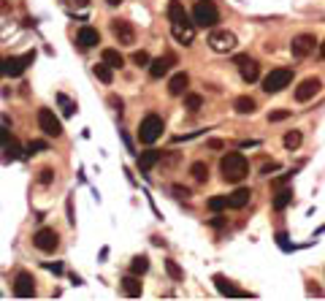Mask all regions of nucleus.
<instances>
[{
  "mask_svg": "<svg viewBox=\"0 0 325 301\" xmlns=\"http://www.w3.org/2000/svg\"><path fill=\"white\" fill-rule=\"evenodd\" d=\"M219 174H222L225 182H241L247 174H250V160L241 152H228L219 157Z\"/></svg>",
  "mask_w": 325,
  "mask_h": 301,
  "instance_id": "1",
  "label": "nucleus"
},
{
  "mask_svg": "<svg viewBox=\"0 0 325 301\" xmlns=\"http://www.w3.org/2000/svg\"><path fill=\"white\" fill-rule=\"evenodd\" d=\"M162 128H166V122H162L160 114H147L144 119L138 122V141L147 144V147H152L162 136Z\"/></svg>",
  "mask_w": 325,
  "mask_h": 301,
  "instance_id": "2",
  "label": "nucleus"
},
{
  "mask_svg": "<svg viewBox=\"0 0 325 301\" xmlns=\"http://www.w3.org/2000/svg\"><path fill=\"white\" fill-rule=\"evenodd\" d=\"M219 22V8L214 0H198L193 6V25L195 27H214Z\"/></svg>",
  "mask_w": 325,
  "mask_h": 301,
  "instance_id": "3",
  "label": "nucleus"
},
{
  "mask_svg": "<svg viewBox=\"0 0 325 301\" xmlns=\"http://www.w3.org/2000/svg\"><path fill=\"white\" fill-rule=\"evenodd\" d=\"M290 82H293V68H271V73L263 79V90L274 95V92H282Z\"/></svg>",
  "mask_w": 325,
  "mask_h": 301,
  "instance_id": "4",
  "label": "nucleus"
},
{
  "mask_svg": "<svg viewBox=\"0 0 325 301\" xmlns=\"http://www.w3.org/2000/svg\"><path fill=\"white\" fill-rule=\"evenodd\" d=\"M236 35L231 30H212L209 33V46H212V52L217 54H228V52H233L236 49Z\"/></svg>",
  "mask_w": 325,
  "mask_h": 301,
  "instance_id": "5",
  "label": "nucleus"
},
{
  "mask_svg": "<svg viewBox=\"0 0 325 301\" xmlns=\"http://www.w3.org/2000/svg\"><path fill=\"white\" fill-rule=\"evenodd\" d=\"M38 128H41L49 138H60L63 136V122L54 117L52 109H41V111H38Z\"/></svg>",
  "mask_w": 325,
  "mask_h": 301,
  "instance_id": "6",
  "label": "nucleus"
},
{
  "mask_svg": "<svg viewBox=\"0 0 325 301\" xmlns=\"http://www.w3.org/2000/svg\"><path fill=\"white\" fill-rule=\"evenodd\" d=\"M111 35L119 41V46L136 44V27H133L128 19H111Z\"/></svg>",
  "mask_w": 325,
  "mask_h": 301,
  "instance_id": "7",
  "label": "nucleus"
},
{
  "mask_svg": "<svg viewBox=\"0 0 325 301\" xmlns=\"http://www.w3.org/2000/svg\"><path fill=\"white\" fill-rule=\"evenodd\" d=\"M314 46H317V38H314L312 33H301V35H295V38H293L290 52H293L295 60H303V57H309V54L314 52Z\"/></svg>",
  "mask_w": 325,
  "mask_h": 301,
  "instance_id": "8",
  "label": "nucleus"
},
{
  "mask_svg": "<svg viewBox=\"0 0 325 301\" xmlns=\"http://www.w3.org/2000/svg\"><path fill=\"white\" fill-rule=\"evenodd\" d=\"M33 63H35V49L19 54V57H8V60H6V76H14V79L22 76V73L30 68Z\"/></svg>",
  "mask_w": 325,
  "mask_h": 301,
  "instance_id": "9",
  "label": "nucleus"
},
{
  "mask_svg": "<svg viewBox=\"0 0 325 301\" xmlns=\"http://www.w3.org/2000/svg\"><path fill=\"white\" fill-rule=\"evenodd\" d=\"M233 63L238 65V71H241V79L247 84H255L257 79H260V65H257L250 54H236Z\"/></svg>",
  "mask_w": 325,
  "mask_h": 301,
  "instance_id": "10",
  "label": "nucleus"
},
{
  "mask_svg": "<svg viewBox=\"0 0 325 301\" xmlns=\"http://www.w3.org/2000/svg\"><path fill=\"white\" fill-rule=\"evenodd\" d=\"M57 244H60V236H57L54 228H38L33 236V247L41 252H54Z\"/></svg>",
  "mask_w": 325,
  "mask_h": 301,
  "instance_id": "11",
  "label": "nucleus"
},
{
  "mask_svg": "<svg viewBox=\"0 0 325 301\" xmlns=\"http://www.w3.org/2000/svg\"><path fill=\"white\" fill-rule=\"evenodd\" d=\"M14 296L16 298H33L35 296V279L30 271H19L14 277Z\"/></svg>",
  "mask_w": 325,
  "mask_h": 301,
  "instance_id": "12",
  "label": "nucleus"
},
{
  "mask_svg": "<svg viewBox=\"0 0 325 301\" xmlns=\"http://www.w3.org/2000/svg\"><path fill=\"white\" fill-rule=\"evenodd\" d=\"M320 90H322V82L317 76H309V79H303L298 84V90H295V101H298V103H309Z\"/></svg>",
  "mask_w": 325,
  "mask_h": 301,
  "instance_id": "13",
  "label": "nucleus"
},
{
  "mask_svg": "<svg viewBox=\"0 0 325 301\" xmlns=\"http://www.w3.org/2000/svg\"><path fill=\"white\" fill-rule=\"evenodd\" d=\"M214 285H217V290L222 296H228V298H252V293H247V290H241V288H236L228 277H222V274H214Z\"/></svg>",
  "mask_w": 325,
  "mask_h": 301,
  "instance_id": "14",
  "label": "nucleus"
},
{
  "mask_svg": "<svg viewBox=\"0 0 325 301\" xmlns=\"http://www.w3.org/2000/svg\"><path fill=\"white\" fill-rule=\"evenodd\" d=\"M174 65H176V54H171V52L162 54V57H157V60L149 63V76L152 79H162L171 68H174Z\"/></svg>",
  "mask_w": 325,
  "mask_h": 301,
  "instance_id": "15",
  "label": "nucleus"
},
{
  "mask_svg": "<svg viewBox=\"0 0 325 301\" xmlns=\"http://www.w3.org/2000/svg\"><path fill=\"white\" fill-rule=\"evenodd\" d=\"M76 46H79L82 52H87V49H92V46H100V33L95 30V27H90V25H84L79 33H76Z\"/></svg>",
  "mask_w": 325,
  "mask_h": 301,
  "instance_id": "16",
  "label": "nucleus"
},
{
  "mask_svg": "<svg viewBox=\"0 0 325 301\" xmlns=\"http://www.w3.org/2000/svg\"><path fill=\"white\" fill-rule=\"evenodd\" d=\"M168 19L171 25H190V14L181 0H168Z\"/></svg>",
  "mask_w": 325,
  "mask_h": 301,
  "instance_id": "17",
  "label": "nucleus"
},
{
  "mask_svg": "<svg viewBox=\"0 0 325 301\" xmlns=\"http://www.w3.org/2000/svg\"><path fill=\"white\" fill-rule=\"evenodd\" d=\"M187 87H190V76L185 71H179V73H174V76L168 79V95H174V98L185 95Z\"/></svg>",
  "mask_w": 325,
  "mask_h": 301,
  "instance_id": "18",
  "label": "nucleus"
},
{
  "mask_svg": "<svg viewBox=\"0 0 325 301\" xmlns=\"http://www.w3.org/2000/svg\"><path fill=\"white\" fill-rule=\"evenodd\" d=\"M171 33H174V38L181 44V46H190L195 41V25H171Z\"/></svg>",
  "mask_w": 325,
  "mask_h": 301,
  "instance_id": "19",
  "label": "nucleus"
},
{
  "mask_svg": "<svg viewBox=\"0 0 325 301\" xmlns=\"http://www.w3.org/2000/svg\"><path fill=\"white\" fill-rule=\"evenodd\" d=\"M250 198H252L250 187H238V190H233L228 195V206H231V209H244V206L250 204Z\"/></svg>",
  "mask_w": 325,
  "mask_h": 301,
  "instance_id": "20",
  "label": "nucleus"
},
{
  "mask_svg": "<svg viewBox=\"0 0 325 301\" xmlns=\"http://www.w3.org/2000/svg\"><path fill=\"white\" fill-rule=\"evenodd\" d=\"M162 160V152H157V149H147V152H141L138 155V171H149V168L152 166H155V163H160Z\"/></svg>",
  "mask_w": 325,
  "mask_h": 301,
  "instance_id": "21",
  "label": "nucleus"
},
{
  "mask_svg": "<svg viewBox=\"0 0 325 301\" xmlns=\"http://www.w3.org/2000/svg\"><path fill=\"white\" fill-rule=\"evenodd\" d=\"M119 285H122V293L130 296V298H138V296H141V290H144V288H141V279H138L136 274H128L125 279L119 282Z\"/></svg>",
  "mask_w": 325,
  "mask_h": 301,
  "instance_id": "22",
  "label": "nucleus"
},
{
  "mask_svg": "<svg viewBox=\"0 0 325 301\" xmlns=\"http://www.w3.org/2000/svg\"><path fill=\"white\" fill-rule=\"evenodd\" d=\"M290 204H293V187H279L276 195H274V201H271V206L276 212H282V209H288Z\"/></svg>",
  "mask_w": 325,
  "mask_h": 301,
  "instance_id": "23",
  "label": "nucleus"
},
{
  "mask_svg": "<svg viewBox=\"0 0 325 301\" xmlns=\"http://www.w3.org/2000/svg\"><path fill=\"white\" fill-rule=\"evenodd\" d=\"M233 109L238 111V114H252V111L257 109V103H255L250 95H238V98L233 101Z\"/></svg>",
  "mask_w": 325,
  "mask_h": 301,
  "instance_id": "24",
  "label": "nucleus"
},
{
  "mask_svg": "<svg viewBox=\"0 0 325 301\" xmlns=\"http://www.w3.org/2000/svg\"><path fill=\"white\" fill-rule=\"evenodd\" d=\"M103 63L111 68H125V57L119 54V49H103Z\"/></svg>",
  "mask_w": 325,
  "mask_h": 301,
  "instance_id": "25",
  "label": "nucleus"
},
{
  "mask_svg": "<svg viewBox=\"0 0 325 301\" xmlns=\"http://www.w3.org/2000/svg\"><path fill=\"white\" fill-rule=\"evenodd\" d=\"M147 271H149V258L147 255H136L130 260V274L141 277V274H147Z\"/></svg>",
  "mask_w": 325,
  "mask_h": 301,
  "instance_id": "26",
  "label": "nucleus"
},
{
  "mask_svg": "<svg viewBox=\"0 0 325 301\" xmlns=\"http://www.w3.org/2000/svg\"><path fill=\"white\" fill-rule=\"evenodd\" d=\"M92 73H95V76H98V82H103V84H111V82H114V68H111V65H106V63L95 65Z\"/></svg>",
  "mask_w": 325,
  "mask_h": 301,
  "instance_id": "27",
  "label": "nucleus"
},
{
  "mask_svg": "<svg viewBox=\"0 0 325 301\" xmlns=\"http://www.w3.org/2000/svg\"><path fill=\"white\" fill-rule=\"evenodd\" d=\"M57 103H60V109H63V114L65 117H73L76 114V103L65 95V92H57Z\"/></svg>",
  "mask_w": 325,
  "mask_h": 301,
  "instance_id": "28",
  "label": "nucleus"
},
{
  "mask_svg": "<svg viewBox=\"0 0 325 301\" xmlns=\"http://www.w3.org/2000/svg\"><path fill=\"white\" fill-rule=\"evenodd\" d=\"M200 106H204V98H200L198 92H185V109L187 111H193V114H195Z\"/></svg>",
  "mask_w": 325,
  "mask_h": 301,
  "instance_id": "29",
  "label": "nucleus"
},
{
  "mask_svg": "<svg viewBox=\"0 0 325 301\" xmlns=\"http://www.w3.org/2000/svg\"><path fill=\"white\" fill-rule=\"evenodd\" d=\"M190 176H195V182H206L209 179V166L206 163H193L190 166Z\"/></svg>",
  "mask_w": 325,
  "mask_h": 301,
  "instance_id": "30",
  "label": "nucleus"
},
{
  "mask_svg": "<svg viewBox=\"0 0 325 301\" xmlns=\"http://www.w3.org/2000/svg\"><path fill=\"white\" fill-rule=\"evenodd\" d=\"M166 271H168V277L171 279H174V282H181V279H185V271H181V266H179V263L176 260H166Z\"/></svg>",
  "mask_w": 325,
  "mask_h": 301,
  "instance_id": "31",
  "label": "nucleus"
},
{
  "mask_svg": "<svg viewBox=\"0 0 325 301\" xmlns=\"http://www.w3.org/2000/svg\"><path fill=\"white\" fill-rule=\"evenodd\" d=\"M206 206H209V212H222L228 209V195H214V198L206 201Z\"/></svg>",
  "mask_w": 325,
  "mask_h": 301,
  "instance_id": "32",
  "label": "nucleus"
},
{
  "mask_svg": "<svg viewBox=\"0 0 325 301\" xmlns=\"http://www.w3.org/2000/svg\"><path fill=\"white\" fill-rule=\"evenodd\" d=\"M301 141H303L301 130H290V133H285V147H288V149H298Z\"/></svg>",
  "mask_w": 325,
  "mask_h": 301,
  "instance_id": "33",
  "label": "nucleus"
},
{
  "mask_svg": "<svg viewBox=\"0 0 325 301\" xmlns=\"http://www.w3.org/2000/svg\"><path fill=\"white\" fill-rule=\"evenodd\" d=\"M0 147H16V138L11 136V130L6 125H0Z\"/></svg>",
  "mask_w": 325,
  "mask_h": 301,
  "instance_id": "34",
  "label": "nucleus"
},
{
  "mask_svg": "<svg viewBox=\"0 0 325 301\" xmlns=\"http://www.w3.org/2000/svg\"><path fill=\"white\" fill-rule=\"evenodd\" d=\"M52 179H54V171L52 168H41V174H38V185H52Z\"/></svg>",
  "mask_w": 325,
  "mask_h": 301,
  "instance_id": "35",
  "label": "nucleus"
},
{
  "mask_svg": "<svg viewBox=\"0 0 325 301\" xmlns=\"http://www.w3.org/2000/svg\"><path fill=\"white\" fill-rule=\"evenodd\" d=\"M133 63H136L138 68H147L152 60H149V54H147V52H133Z\"/></svg>",
  "mask_w": 325,
  "mask_h": 301,
  "instance_id": "36",
  "label": "nucleus"
},
{
  "mask_svg": "<svg viewBox=\"0 0 325 301\" xmlns=\"http://www.w3.org/2000/svg\"><path fill=\"white\" fill-rule=\"evenodd\" d=\"M46 147H49L46 141H30V144L25 147V152H27V155H33V152H44Z\"/></svg>",
  "mask_w": 325,
  "mask_h": 301,
  "instance_id": "37",
  "label": "nucleus"
},
{
  "mask_svg": "<svg viewBox=\"0 0 325 301\" xmlns=\"http://www.w3.org/2000/svg\"><path fill=\"white\" fill-rule=\"evenodd\" d=\"M290 117V111H285V109H276L269 114V122H282V119H288Z\"/></svg>",
  "mask_w": 325,
  "mask_h": 301,
  "instance_id": "38",
  "label": "nucleus"
},
{
  "mask_svg": "<svg viewBox=\"0 0 325 301\" xmlns=\"http://www.w3.org/2000/svg\"><path fill=\"white\" fill-rule=\"evenodd\" d=\"M290 176H293V171H290V174H282V176H276V179L271 182V187H274V190H279V187H285V185L290 182Z\"/></svg>",
  "mask_w": 325,
  "mask_h": 301,
  "instance_id": "39",
  "label": "nucleus"
},
{
  "mask_svg": "<svg viewBox=\"0 0 325 301\" xmlns=\"http://www.w3.org/2000/svg\"><path fill=\"white\" fill-rule=\"evenodd\" d=\"M174 195H176V198H181V201H185V198H190V195H193V193H190V187L174 185Z\"/></svg>",
  "mask_w": 325,
  "mask_h": 301,
  "instance_id": "40",
  "label": "nucleus"
},
{
  "mask_svg": "<svg viewBox=\"0 0 325 301\" xmlns=\"http://www.w3.org/2000/svg\"><path fill=\"white\" fill-rule=\"evenodd\" d=\"M44 266H46V269H49V271H52V274H54V277H60V274H65V266H63V263H44Z\"/></svg>",
  "mask_w": 325,
  "mask_h": 301,
  "instance_id": "41",
  "label": "nucleus"
},
{
  "mask_svg": "<svg viewBox=\"0 0 325 301\" xmlns=\"http://www.w3.org/2000/svg\"><path fill=\"white\" fill-rule=\"evenodd\" d=\"M109 106H111V109H117V114H122V109H125V103H122V98L111 95V98H109Z\"/></svg>",
  "mask_w": 325,
  "mask_h": 301,
  "instance_id": "42",
  "label": "nucleus"
},
{
  "mask_svg": "<svg viewBox=\"0 0 325 301\" xmlns=\"http://www.w3.org/2000/svg\"><path fill=\"white\" fill-rule=\"evenodd\" d=\"M274 171H279V163H274V160H271V163L260 166V174H263V176H269V174H274Z\"/></svg>",
  "mask_w": 325,
  "mask_h": 301,
  "instance_id": "43",
  "label": "nucleus"
},
{
  "mask_svg": "<svg viewBox=\"0 0 325 301\" xmlns=\"http://www.w3.org/2000/svg\"><path fill=\"white\" fill-rule=\"evenodd\" d=\"M63 3L68 6V8H87L90 0H63Z\"/></svg>",
  "mask_w": 325,
  "mask_h": 301,
  "instance_id": "44",
  "label": "nucleus"
},
{
  "mask_svg": "<svg viewBox=\"0 0 325 301\" xmlns=\"http://www.w3.org/2000/svg\"><path fill=\"white\" fill-rule=\"evenodd\" d=\"M276 242H279V247H282V250H290V244H288V233H285V231L276 233Z\"/></svg>",
  "mask_w": 325,
  "mask_h": 301,
  "instance_id": "45",
  "label": "nucleus"
},
{
  "mask_svg": "<svg viewBox=\"0 0 325 301\" xmlns=\"http://www.w3.org/2000/svg\"><path fill=\"white\" fill-rule=\"evenodd\" d=\"M307 285H309V288H307V293H309V296L322 298V290H320V288H314V282H307Z\"/></svg>",
  "mask_w": 325,
  "mask_h": 301,
  "instance_id": "46",
  "label": "nucleus"
},
{
  "mask_svg": "<svg viewBox=\"0 0 325 301\" xmlns=\"http://www.w3.org/2000/svg\"><path fill=\"white\" fill-rule=\"evenodd\" d=\"M206 147H209V149H222L225 144H222V141H219V138H212V141H209Z\"/></svg>",
  "mask_w": 325,
  "mask_h": 301,
  "instance_id": "47",
  "label": "nucleus"
},
{
  "mask_svg": "<svg viewBox=\"0 0 325 301\" xmlns=\"http://www.w3.org/2000/svg\"><path fill=\"white\" fill-rule=\"evenodd\" d=\"M0 14H8V3H6V0H0Z\"/></svg>",
  "mask_w": 325,
  "mask_h": 301,
  "instance_id": "48",
  "label": "nucleus"
},
{
  "mask_svg": "<svg viewBox=\"0 0 325 301\" xmlns=\"http://www.w3.org/2000/svg\"><path fill=\"white\" fill-rule=\"evenodd\" d=\"M0 76H6V60L0 57Z\"/></svg>",
  "mask_w": 325,
  "mask_h": 301,
  "instance_id": "49",
  "label": "nucleus"
},
{
  "mask_svg": "<svg viewBox=\"0 0 325 301\" xmlns=\"http://www.w3.org/2000/svg\"><path fill=\"white\" fill-rule=\"evenodd\" d=\"M320 57L325 60V41H322V46H320Z\"/></svg>",
  "mask_w": 325,
  "mask_h": 301,
  "instance_id": "50",
  "label": "nucleus"
},
{
  "mask_svg": "<svg viewBox=\"0 0 325 301\" xmlns=\"http://www.w3.org/2000/svg\"><path fill=\"white\" fill-rule=\"evenodd\" d=\"M106 3H109V6H119V3H122V0H106Z\"/></svg>",
  "mask_w": 325,
  "mask_h": 301,
  "instance_id": "51",
  "label": "nucleus"
}]
</instances>
